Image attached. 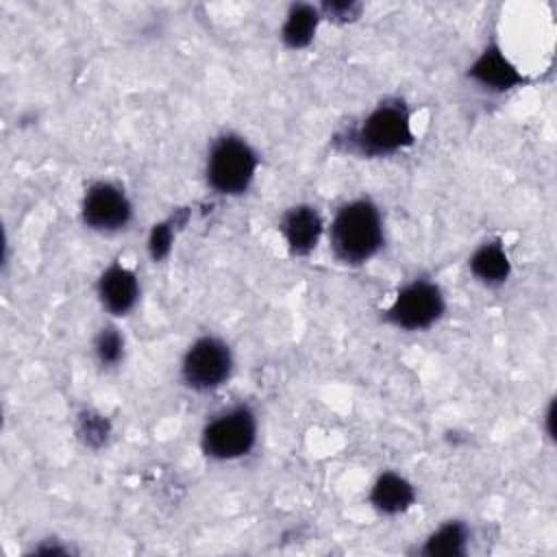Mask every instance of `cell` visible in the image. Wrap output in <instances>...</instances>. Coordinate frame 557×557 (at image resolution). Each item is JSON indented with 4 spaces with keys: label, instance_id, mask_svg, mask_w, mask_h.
<instances>
[{
    "label": "cell",
    "instance_id": "e0dca14e",
    "mask_svg": "<svg viewBox=\"0 0 557 557\" xmlns=\"http://www.w3.org/2000/svg\"><path fill=\"white\" fill-rule=\"evenodd\" d=\"M76 437L85 448L98 450L102 446H107V442L111 440L113 426L109 422V418L91 407H85L76 413V424H74Z\"/></svg>",
    "mask_w": 557,
    "mask_h": 557
},
{
    "label": "cell",
    "instance_id": "9a60e30c",
    "mask_svg": "<svg viewBox=\"0 0 557 557\" xmlns=\"http://www.w3.org/2000/svg\"><path fill=\"white\" fill-rule=\"evenodd\" d=\"M187 220H189L187 209H174L168 218H163L150 226L148 237H146V250L154 263H161L170 257V252L174 248L176 233L187 224Z\"/></svg>",
    "mask_w": 557,
    "mask_h": 557
},
{
    "label": "cell",
    "instance_id": "5b68a950",
    "mask_svg": "<svg viewBox=\"0 0 557 557\" xmlns=\"http://www.w3.org/2000/svg\"><path fill=\"white\" fill-rule=\"evenodd\" d=\"M446 294L431 276H413L398 285L389 302L381 309V320L403 333L433 329L446 313Z\"/></svg>",
    "mask_w": 557,
    "mask_h": 557
},
{
    "label": "cell",
    "instance_id": "ac0fdd59",
    "mask_svg": "<svg viewBox=\"0 0 557 557\" xmlns=\"http://www.w3.org/2000/svg\"><path fill=\"white\" fill-rule=\"evenodd\" d=\"M318 7H320V13H322V20H331V22H337V24L355 22L359 17L361 9H363L357 2H322Z\"/></svg>",
    "mask_w": 557,
    "mask_h": 557
},
{
    "label": "cell",
    "instance_id": "8992f818",
    "mask_svg": "<svg viewBox=\"0 0 557 557\" xmlns=\"http://www.w3.org/2000/svg\"><path fill=\"white\" fill-rule=\"evenodd\" d=\"M235 372V355L231 344L215 335L202 333L189 342L178 363L181 383L196 394L222 389Z\"/></svg>",
    "mask_w": 557,
    "mask_h": 557
},
{
    "label": "cell",
    "instance_id": "2e32d148",
    "mask_svg": "<svg viewBox=\"0 0 557 557\" xmlns=\"http://www.w3.org/2000/svg\"><path fill=\"white\" fill-rule=\"evenodd\" d=\"M91 355L102 370H115L126 357V337L115 322L102 324L91 339Z\"/></svg>",
    "mask_w": 557,
    "mask_h": 557
},
{
    "label": "cell",
    "instance_id": "3957f363",
    "mask_svg": "<svg viewBox=\"0 0 557 557\" xmlns=\"http://www.w3.org/2000/svg\"><path fill=\"white\" fill-rule=\"evenodd\" d=\"M261 168V154L237 131L218 133L205 154V185L222 198H239L250 191Z\"/></svg>",
    "mask_w": 557,
    "mask_h": 557
},
{
    "label": "cell",
    "instance_id": "277c9868",
    "mask_svg": "<svg viewBox=\"0 0 557 557\" xmlns=\"http://www.w3.org/2000/svg\"><path fill=\"white\" fill-rule=\"evenodd\" d=\"M259 442V418L248 403H235L215 411L200 429V453L218 463L248 457Z\"/></svg>",
    "mask_w": 557,
    "mask_h": 557
},
{
    "label": "cell",
    "instance_id": "7c38bea8",
    "mask_svg": "<svg viewBox=\"0 0 557 557\" xmlns=\"http://www.w3.org/2000/svg\"><path fill=\"white\" fill-rule=\"evenodd\" d=\"M468 272L479 285L487 289L505 285L513 272L505 242L500 237H487L476 244L468 257Z\"/></svg>",
    "mask_w": 557,
    "mask_h": 557
},
{
    "label": "cell",
    "instance_id": "7a4b0ae2",
    "mask_svg": "<svg viewBox=\"0 0 557 557\" xmlns=\"http://www.w3.org/2000/svg\"><path fill=\"white\" fill-rule=\"evenodd\" d=\"M326 244L333 259L348 268L370 263L385 246V218L370 196L344 200L326 224Z\"/></svg>",
    "mask_w": 557,
    "mask_h": 557
},
{
    "label": "cell",
    "instance_id": "8fae6325",
    "mask_svg": "<svg viewBox=\"0 0 557 557\" xmlns=\"http://www.w3.org/2000/svg\"><path fill=\"white\" fill-rule=\"evenodd\" d=\"M418 500L416 485L396 470H383L368 487V505L385 518H396L413 509Z\"/></svg>",
    "mask_w": 557,
    "mask_h": 557
},
{
    "label": "cell",
    "instance_id": "4fadbf2b",
    "mask_svg": "<svg viewBox=\"0 0 557 557\" xmlns=\"http://www.w3.org/2000/svg\"><path fill=\"white\" fill-rule=\"evenodd\" d=\"M320 7L313 2H292L283 15L278 37L287 50H305L313 44L322 24Z\"/></svg>",
    "mask_w": 557,
    "mask_h": 557
},
{
    "label": "cell",
    "instance_id": "6da1fadb",
    "mask_svg": "<svg viewBox=\"0 0 557 557\" xmlns=\"http://www.w3.org/2000/svg\"><path fill=\"white\" fill-rule=\"evenodd\" d=\"M418 135L413 111L403 96H385L357 122L331 137L335 150L357 159H387L409 150Z\"/></svg>",
    "mask_w": 557,
    "mask_h": 557
},
{
    "label": "cell",
    "instance_id": "d6986e66",
    "mask_svg": "<svg viewBox=\"0 0 557 557\" xmlns=\"http://www.w3.org/2000/svg\"><path fill=\"white\" fill-rule=\"evenodd\" d=\"M553 418H555V403L550 400L548 403V407H546V413H544V431H546V435L553 440Z\"/></svg>",
    "mask_w": 557,
    "mask_h": 557
},
{
    "label": "cell",
    "instance_id": "52a82bcc",
    "mask_svg": "<svg viewBox=\"0 0 557 557\" xmlns=\"http://www.w3.org/2000/svg\"><path fill=\"white\" fill-rule=\"evenodd\" d=\"M78 215L87 231L98 235H117L128 231L133 224L135 205L122 183L96 178L81 196Z\"/></svg>",
    "mask_w": 557,
    "mask_h": 557
},
{
    "label": "cell",
    "instance_id": "9c48e42d",
    "mask_svg": "<svg viewBox=\"0 0 557 557\" xmlns=\"http://www.w3.org/2000/svg\"><path fill=\"white\" fill-rule=\"evenodd\" d=\"M96 298L111 318H126L135 311L141 298V283L137 272L120 259L109 261L96 276Z\"/></svg>",
    "mask_w": 557,
    "mask_h": 557
},
{
    "label": "cell",
    "instance_id": "ba28073f",
    "mask_svg": "<svg viewBox=\"0 0 557 557\" xmlns=\"http://www.w3.org/2000/svg\"><path fill=\"white\" fill-rule=\"evenodd\" d=\"M466 78L487 94L503 96L527 83L524 72L507 57L503 46L492 39L466 67Z\"/></svg>",
    "mask_w": 557,
    "mask_h": 557
},
{
    "label": "cell",
    "instance_id": "5bb4252c",
    "mask_svg": "<svg viewBox=\"0 0 557 557\" xmlns=\"http://www.w3.org/2000/svg\"><path fill=\"white\" fill-rule=\"evenodd\" d=\"M472 531L466 520L450 518L435 527L416 548L422 557H463L470 548Z\"/></svg>",
    "mask_w": 557,
    "mask_h": 557
},
{
    "label": "cell",
    "instance_id": "30bf717a",
    "mask_svg": "<svg viewBox=\"0 0 557 557\" xmlns=\"http://www.w3.org/2000/svg\"><path fill=\"white\" fill-rule=\"evenodd\" d=\"M276 228L289 257L296 259H305L315 252L322 237H326L324 215L311 202H296L287 207L281 213Z\"/></svg>",
    "mask_w": 557,
    "mask_h": 557
}]
</instances>
